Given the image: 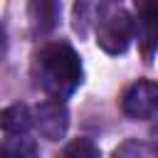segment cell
<instances>
[{
  "label": "cell",
  "mask_w": 158,
  "mask_h": 158,
  "mask_svg": "<svg viewBox=\"0 0 158 158\" xmlns=\"http://www.w3.org/2000/svg\"><path fill=\"white\" fill-rule=\"evenodd\" d=\"M121 109L131 118H153L158 114V81L138 79L123 91Z\"/></svg>",
  "instance_id": "cell-3"
},
{
  "label": "cell",
  "mask_w": 158,
  "mask_h": 158,
  "mask_svg": "<svg viewBox=\"0 0 158 158\" xmlns=\"http://www.w3.org/2000/svg\"><path fill=\"white\" fill-rule=\"evenodd\" d=\"M32 77L44 94L64 101L79 89L84 79V69L79 54L67 42H52L37 52L32 62Z\"/></svg>",
  "instance_id": "cell-1"
},
{
  "label": "cell",
  "mask_w": 158,
  "mask_h": 158,
  "mask_svg": "<svg viewBox=\"0 0 158 158\" xmlns=\"http://www.w3.org/2000/svg\"><path fill=\"white\" fill-rule=\"evenodd\" d=\"M109 2H121V0H109Z\"/></svg>",
  "instance_id": "cell-14"
},
{
  "label": "cell",
  "mask_w": 158,
  "mask_h": 158,
  "mask_svg": "<svg viewBox=\"0 0 158 158\" xmlns=\"http://www.w3.org/2000/svg\"><path fill=\"white\" fill-rule=\"evenodd\" d=\"M151 133H153V138H156V143H158V126H153V131H151Z\"/></svg>",
  "instance_id": "cell-13"
},
{
  "label": "cell",
  "mask_w": 158,
  "mask_h": 158,
  "mask_svg": "<svg viewBox=\"0 0 158 158\" xmlns=\"http://www.w3.org/2000/svg\"><path fill=\"white\" fill-rule=\"evenodd\" d=\"M32 116H35V128L40 131L42 138H47V141H62L64 138V133L69 128V111H67L64 101L47 99V101L35 106Z\"/></svg>",
  "instance_id": "cell-4"
},
{
  "label": "cell",
  "mask_w": 158,
  "mask_h": 158,
  "mask_svg": "<svg viewBox=\"0 0 158 158\" xmlns=\"http://www.w3.org/2000/svg\"><path fill=\"white\" fill-rule=\"evenodd\" d=\"M62 0H27V17L35 35H49L59 25Z\"/></svg>",
  "instance_id": "cell-6"
},
{
  "label": "cell",
  "mask_w": 158,
  "mask_h": 158,
  "mask_svg": "<svg viewBox=\"0 0 158 158\" xmlns=\"http://www.w3.org/2000/svg\"><path fill=\"white\" fill-rule=\"evenodd\" d=\"M62 153L67 158H96L99 156V146H94L89 138H77L69 146H64Z\"/></svg>",
  "instance_id": "cell-10"
},
{
  "label": "cell",
  "mask_w": 158,
  "mask_h": 158,
  "mask_svg": "<svg viewBox=\"0 0 158 158\" xmlns=\"http://www.w3.org/2000/svg\"><path fill=\"white\" fill-rule=\"evenodd\" d=\"M32 126H35V116L25 104H12L0 111V128L7 136H25Z\"/></svg>",
  "instance_id": "cell-7"
},
{
  "label": "cell",
  "mask_w": 158,
  "mask_h": 158,
  "mask_svg": "<svg viewBox=\"0 0 158 158\" xmlns=\"http://www.w3.org/2000/svg\"><path fill=\"white\" fill-rule=\"evenodd\" d=\"M136 37V20L123 7H101L96 15V44L106 54H123Z\"/></svg>",
  "instance_id": "cell-2"
},
{
  "label": "cell",
  "mask_w": 158,
  "mask_h": 158,
  "mask_svg": "<svg viewBox=\"0 0 158 158\" xmlns=\"http://www.w3.org/2000/svg\"><path fill=\"white\" fill-rule=\"evenodd\" d=\"M96 7H94V0H77L74 2V30L79 35H86L89 25L94 22L96 25Z\"/></svg>",
  "instance_id": "cell-9"
},
{
  "label": "cell",
  "mask_w": 158,
  "mask_h": 158,
  "mask_svg": "<svg viewBox=\"0 0 158 158\" xmlns=\"http://www.w3.org/2000/svg\"><path fill=\"white\" fill-rule=\"evenodd\" d=\"M136 37L146 62L158 52V0H136Z\"/></svg>",
  "instance_id": "cell-5"
},
{
  "label": "cell",
  "mask_w": 158,
  "mask_h": 158,
  "mask_svg": "<svg viewBox=\"0 0 158 158\" xmlns=\"http://www.w3.org/2000/svg\"><path fill=\"white\" fill-rule=\"evenodd\" d=\"M131 153H136V156H148V153H153V148H148V146H143V143H138V141H128V143H123L121 148H116V156H131Z\"/></svg>",
  "instance_id": "cell-11"
},
{
  "label": "cell",
  "mask_w": 158,
  "mask_h": 158,
  "mask_svg": "<svg viewBox=\"0 0 158 158\" xmlns=\"http://www.w3.org/2000/svg\"><path fill=\"white\" fill-rule=\"evenodd\" d=\"M5 52H7V35H5V30L0 27V62H2Z\"/></svg>",
  "instance_id": "cell-12"
},
{
  "label": "cell",
  "mask_w": 158,
  "mask_h": 158,
  "mask_svg": "<svg viewBox=\"0 0 158 158\" xmlns=\"http://www.w3.org/2000/svg\"><path fill=\"white\" fill-rule=\"evenodd\" d=\"M0 156H10V158H32L37 156V146L30 138L22 136H10L7 141L0 143Z\"/></svg>",
  "instance_id": "cell-8"
}]
</instances>
